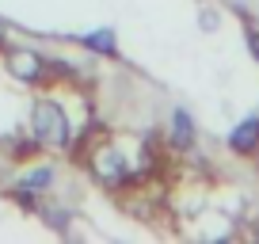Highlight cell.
<instances>
[{
	"label": "cell",
	"instance_id": "6da1fadb",
	"mask_svg": "<svg viewBox=\"0 0 259 244\" xmlns=\"http://www.w3.org/2000/svg\"><path fill=\"white\" fill-rule=\"evenodd\" d=\"M138 164L130 156V149L122 145L114 134L99 138L96 145H88V176L96 179L99 187H126L138 179Z\"/></svg>",
	"mask_w": 259,
	"mask_h": 244
},
{
	"label": "cell",
	"instance_id": "7a4b0ae2",
	"mask_svg": "<svg viewBox=\"0 0 259 244\" xmlns=\"http://www.w3.org/2000/svg\"><path fill=\"white\" fill-rule=\"evenodd\" d=\"M31 138L38 141V149H69L73 145V118L65 111L61 99L42 96L31 107Z\"/></svg>",
	"mask_w": 259,
	"mask_h": 244
},
{
	"label": "cell",
	"instance_id": "3957f363",
	"mask_svg": "<svg viewBox=\"0 0 259 244\" xmlns=\"http://www.w3.org/2000/svg\"><path fill=\"white\" fill-rule=\"evenodd\" d=\"M4 69H8V76H16L19 84H38L42 76L50 73L46 57L34 54V50H27V46L8 50V54H4Z\"/></svg>",
	"mask_w": 259,
	"mask_h": 244
},
{
	"label": "cell",
	"instance_id": "277c9868",
	"mask_svg": "<svg viewBox=\"0 0 259 244\" xmlns=\"http://www.w3.org/2000/svg\"><path fill=\"white\" fill-rule=\"evenodd\" d=\"M198 145V122L187 107H171L168 114V149L171 153H191Z\"/></svg>",
	"mask_w": 259,
	"mask_h": 244
},
{
	"label": "cell",
	"instance_id": "5b68a950",
	"mask_svg": "<svg viewBox=\"0 0 259 244\" xmlns=\"http://www.w3.org/2000/svg\"><path fill=\"white\" fill-rule=\"evenodd\" d=\"M225 149L233 156H255L259 153V114H244L225 138Z\"/></svg>",
	"mask_w": 259,
	"mask_h": 244
},
{
	"label": "cell",
	"instance_id": "8992f818",
	"mask_svg": "<svg viewBox=\"0 0 259 244\" xmlns=\"http://www.w3.org/2000/svg\"><path fill=\"white\" fill-rule=\"evenodd\" d=\"M76 42H80L88 54H99V57H114L118 54V31H114V27H96V31L80 34Z\"/></svg>",
	"mask_w": 259,
	"mask_h": 244
},
{
	"label": "cell",
	"instance_id": "52a82bcc",
	"mask_svg": "<svg viewBox=\"0 0 259 244\" xmlns=\"http://www.w3.org/2000/svg\"><path fill=\"white\" fill-rule=\"evenodd\" d=\"M54 179H57V168H54V164H38V168H27L23 176L16 179V187L31 191V195H42V191L54 187Z\"/></svg>",
	"mask_w": 259,
	"mask_h": 244
},
{
	"label": "cell",
	"instance_id": "ba28073f",
	"mask_svg": "<svg viewBox=\"0 0 259 244\" xmlns=\"http://www.w3.org/2000/svg\"><path fill=\"white\" fill-rule=\"evenodd\" d=\"M198 27H202V31H218L221 27V12L218 8H202L198 12Z\"/></svg>",
	"mask_w": 259,
	"mask_h": 244
},
{
	"label": "cell",
	"instance_id": "9c48e42d",
	"mask_svg": "<svg viewBox=\"0 0 259 244\" xmlns=\"http://www.w3.org/2000/svg\"><path fill=\"white\" fill-rule=\"evenodd\" d=\"M244 42H248V54H251V61L259 65V27H255V23H248V27H244Z\"/></svg>",
	"mask_w": 259,
	"mask_h": 244
}]
</instances>
